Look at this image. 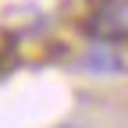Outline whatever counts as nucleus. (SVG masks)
<instances>
[{"label": "nucleus", "mask_w": 128, "mask_h": 128, "mask_svg": "<svg viewBox=\"0 0 128 128\" xmlns=\"http://www.w3.org/2000/svg\"><path fill=\"white\" fill-rule=\"evenodd\" d=\"M64 128H71V124H64Z\"/></svg>", "instance_id": "f257e3e1"}]
</instances>
